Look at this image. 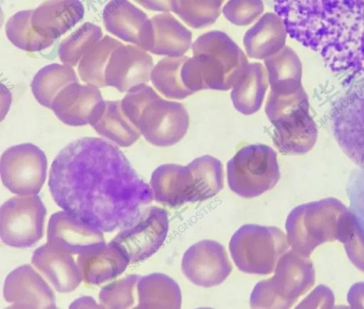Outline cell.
Wrapping results in <instances>:
<instances>
[{"label":"cell","mask_w":364,"mask_h":309,"mask_svg":"<svg viewBox=\"0 0 364 309\" xmlns=\"http://www.w3.org/2000/svg\"><path fill=\"white\" fill-rule=\"evenodd\" d=\"M48 188L63 211L105 232L133 225L153 198L122 151L95 137L76 139L57 154Z\"/></svg>","instance_id":"cell-1"},{"label":"cell","mask_w":364,"mask_h":309,"mask_svg":"<svg viewBox=\"0 0 364 309\" xmlns=\"http://www.w3.org/2000/svg\"><path fill=\"white\" fill-rule=\"evenodd\" d=\"M191 48L193 57L184 62L181 79L193 93L232 89L249 63L240 48L220 31L201 35Z\"/></svg>","instance_id":"cell-2"},{"label":"cell","mask_w":364,"mask_h":309,"mask_svg":"<svg viewBox=\"0 0 364 309\" xmlns=\"http://www.w3.org/2000/svg\"><path fill=\"white\" fill-rule=\"evenodd\" d=\"M154 199L170 207H178L211 198L223 188V168L216 158L205 155L187 166L163 164L151 177Z\"/></svg>","instance_id":"cell-3"},{"label":"cell","mask_w":364,"mask_h":309,"mask_svg":"<svg viewBox=\"0 0 364 309\" xmlns=\"http://www.w3.org/2000/svg\"><path fill=\"white\" fill-rule=\"evenodd\" d=\"M284 232L276 227L245 224L229 242L231 256L242 271L251 274H269L289 248Z\"/></svg>","instance_id":"cell-4"},{"label":"cell","mask_w":364,"mask_h":309,"mask_svg":"<svg viewBox=\"0 0 364 309\" xmlns=\"http://www.w3.org/2000/svg\"><path fill=\"white\" fill-rule=\"evenodd\" d=\"M279 176L277 153L264 144L242 147L227 164L229 188L245 198L255 197L272 189Z\"/></svg>","instance_id":"cell-5"},{"label":"cell","mask_w":364,"mask_h":309,"mask_svg":"<svg viewBox=\"0 0 364 309\" xmlns=\"http://www.w3.org/2000/svg\"><path fill=\"white\" fill-rule=\"evenodd\" d=\"M295 251L284 253L278 261L274 276L258 282L250 299L252 308H288L309 288L311 267Z\"/></svg>","instance_id":"cell-6"},{"label":"cell","mask_w":364,"mask_h":309,"mask_svg":"<svg viewBox=\"0 0 364 309\" xmlns=\"http://www.w3.org/2000/svg\"><path fill=\"white\" fill-rule=\"evenodd\" d=\"M331 124L341 149L358 168L364 169V77L337 99Z\"/></svg>","instance_id":"cell-7"},{"label":"cell","mask_w":364,"mask_h":309,"mask_svg":"<svg viewBox=\"0 0 364 309\" xmlns=\"http://www.w3.org/2000/svg\"><path fill=\"white\" fill-rule=\"evenodd\" d=\"M46 209L37 195L14 197L0 209V236L6 245L30 247L43 234Z\"/></svg>","instance_id":"cell-8"},{"label":"cell","mask_w":364,"mask_h":309,"mask_svg":"<svg viewBox=\"0 0 364 309\" xmlns=\"http://www.w3.org/2000/svg\"><path fill=\"white\" fill-rule=\"evenodd\" d=\"M46 173V156L33 143L13 146L1 156L0 173L3 184L19 196L37 195L45 183Z\"/></svg>","instance_id":"cell-9"},{"label":"cell","mask_w":364,"mask_h":309,"mask_svg":"<svg viewBox=\"0 0 364 309\" xmlns=\"http://www.w3.org/2000/svg\"><path fill=\"white\" fill-rule=\"evenodd\" d=\"M134 124L150 143L170 146L186 135L189 116L183 104L166 100L156 94L140 109Z\"/></svg>","instance_id":"cell-10"},{"label":"cell","mask_w":364,"mask_h":309,"mask_svg":"<svg viewBox=\"0 0 364 309\" xmlns=\"http://www.w3.org/2000/svg\"><path fill=\"white\" fill-rule=\"evenodd\" d=\"M168 230V213L158 207L143 212L132 226L122 231L111 241L129 262L144 261L155 254L164 242Z\"/></svg>","instance_id":"cell-11"},{"label":"cell","mask_w":364,"mask_h":309,"mask_svg":"<svg viewBox=\"0 0 364 309\" xmlns=\"http://www.w3.org/2000/svg\"><path fill=\"white\" fill-rule=\"evenodd\" d=\"M181 269L191 282L208 288L223 283L232 267L224 246L218 242L205 239L186 251Z\"/></svg>","instance_id":"cell-12"},{"label":"cell","mask_w":364,"mask_h":309,"mask_svg":"<svg viewBox=\"0 0 364 309\" xmlns=\"http://www.w3.org/2000/svg\"><path fill=\"white\" fill-rule=\"evenodd\" d=\"M105 104L98 87L77 82L57 94L50 109L64 124L77 126L92 125L102 114Z\"/></svg>","instance_id":"cell-13"},{"label":"cell","mask_w":364,"mask_h":309,"mask_svg":"<svg viewBox=\"0 0 364 309\" xmlns=\"http://www.w3.org/2000/svg\"><path fill=\"white\" fill-rule=\"evenodd\" d=\"M154 67L151 56L139 46L123 45L112 53L107 65L105 78L107 86L121 92L148 82Z\"/></svg>","instance_id":"cell-14"},{"label":"cell","mask_w":364,"mask_h":309,"mask_svg":"<svg viewBox=\"0 0 364 309\" xmlns=\"http://www.w3.org/2000/svg\"><path fill=\"white\" fill-rule=\"evenodd\" d=\"M3 295L14 308H55V294L30 265L13 270L4 281Z\"/></svg>","instance_id":"cell-15"},{"label":"cell","mask_w":364,"mask_h":309,"mask_svg":"<svg viewBox=\"0 0 364 309\" xmlns=\"http://www.w3.org/2000/svg\"><path fill=\"white\" fill-rule=\"evenodd\" d=\"M48 243L70 254H82L105 244L102 231L65 211L53 214L48 222Z\"/></svg>","instance_id":"cell-16"},{"label":"cell","mask_w":364,"mask_h":309,"mask_svg":"<svg viewBox=\"0 0 364 309\" xmlns=\"http://www.w3.org/2000/svg\"><path fill=\"white\" fill-rule=\"evenodd\" d=\"M107 31L145 50L151 32V18L128 0H111L102 11Z\"/></svg>","instance_id":"cell-17"},{"label":"cell","mask_w":364,"mask_h":309,"mask_svg":"<svg viewBox=\"0 0 364 309\" xmlns=\"http://www.w3.org/2000/svg\"><path fill=\"white\" fill-rule=\"evenodd\" d=\"M31 263L60 293L74 291L82 276L70 254L47 243L33 252Z\"/></svg>","instance_id":"cell-18"},{"label":"cell","mask_w":364,"mask_h":309,"mask_svg":"<svg viewBox=\"0 0 364 309\" xmlns=\"http://www.w3.org/2000/svg\"><path fill=\"white\" fill-rule=\"evenodd\" d=\"M265 113L274 129L291 130L316 128L310 115L308 96L303 87L286 94L270 91L265 105Z\"/></svg>","instance_id":"cell-19"},{"label":"cell","mask_w":364,"mask_h":309,"mask_svg":"<svg viewBox=\"0 0 364 309\" xmlns=\"http://www.w3.org/2000/svg\"><path fill=\"white\" fill-rule=\"evenodd\" d=\"M84 13L80 0H47L33 10L31 23L37 33L55 41L77 23Z\"/></svg>","instance_id":"cell-20"},{"label":"cell","mask_w":364,"mask_h":309,"mask_svg":"<svg viewBox=\"0 0 364 309\" xmlns=\"http://www.w3.org/2000/svg\"><path fill=\"white\" fill-rule=\"evenodd\" d=\"M151 32L145 50L168 57L183 56L192 46L191 32L168 12L151 18Z\"/></svg>","instance_id":"cell-21"},{"label":"cell","mask_w":364,"mask_h":309,"mask_svg":"<svg viewBox=\"0 0 364 309\" xmlns=\"http://www.w3.org/2000/svg\"><path fill=\"white\" fill-rule=\"evenodd\" d=\"M129 262L123 252L110 242L80 254L77 263L85 283L100 286L122 273Z\"/></svg>","instance_id":"cell-22"},{"label":"cell","mask_w":364,"mask_h":309,"mask_svg":"<svg viewBox=\"0 0 364 309\" xmlns=\"http://www.w3.org/2000/svg\"><path fill=\"white\" fill-rule=\"evenodd\" d=\"M287 31L275 12L264 14L246 32L243 43L250 58L264 60L285 46Z\"/></svg>","instance_id":"cell-23"},{"label":"cell","mask_w":364,"mask_h":309,"mask_svg":"<svg viewBox=\"0 0 364 309\" xmlns=\"http://www.w3.org/2000/svg\"><path fill=\"white\" fill-rule=\"evenodd\" d=\"M268 83L265 67L259 63H248L230 93L235 109L245 115L256 113L262 107Z\"/></svg>","instance_id":"cell-24"},{"label":"cell","mask_w":364,"mask_h":309,"mask_svg":"<svg viewBox=\"0 0 364 309\" xmlns=\"http://www.w3.org/2000/svg\"><path fill=\"white\" fill-rule=\"evenodd\" d=\"M271 91L286 94L301 89V64L296 54L284 46L264 60Z\"/></svg>","instance_id":"cell-25"},{"label":"cell","mask_w":364,"mask_h":309,"mask_svg":"<svg viewBox=\"0 0 364 309\" xmlns=\"http://www.w3.org/2000/svg\"><path fill=\"white\" fill-rule=\"evenodd\" d=\"M137 308H180L181 293L178 285L169 276L154 273L141 277L136 286Z\"/></svg>","instance_id":"cell-26"},{"label":"cell","mask_w":364,"mask_h":309,"mask_svg":"<svg viewBox=\"0 0 364 309\" xmlns=\"http://www.w3.org/2000/svg\"><path fill=\"white\" fill-rule=\"evenodd\" d=\"M91 126L100 136L122 147L132 145L141 134L125 115L119 100L105 101L102 114Z\"/></svg>","instance_id":"cell-27"},{"label":"cell","mask_w":364,"mask_h":309,"mask_svg":"<svg viewBox=\"0 0 364 309\" xmlns=\"http://www.w3.org/2000/svg\"><path fill=\"white\" fill-rule=\"evenodd\" d=\"M77 82V76L71 66L53 63L38 71L31 82V91L41 105L50 109L57 94L69 84Z\"/></svg>","instance_id":"cell-28"},{"label":"cell","mask_w":364,"mask_h":309,"mask_svg":"<svg viewBox=\"0 0 364 309\" xmlns=\"http://www.w3.org/2000/svg\"><path fill=\"white\" fill-rule=\"evenodd\" d=\"M122 43L105 36L92 45L80 59L77 71L85 83L97 87L107 86L105 72L113 51Z\"/></svg>","instance_id":"cell-29"},{"label":"cell","mask_w":364,"mask_h":309,"mask_svg":"<svg viewBox=\"0 0 364 309\" xmlns=\"http://www.w3.org/2000/svg\"><path fill=\"white\" fill-rule=\"evenodd\" d=\"M187 56L162 58L154 65L151 80L154 87L164 96L183 99L193 92L188 89L181 79V68Z\"/></svg>","instance_id":"cell-30"},{"label":"cell","mask_w":364,"mask_h":309,"mask_svg":"<svg viewBox=\"0 0 364 309\" xmlns=\"http://www.w3.org/2000/svg\"><path fill=\"white\" fill-rule=\"evenodd\" d=\"M33 10H23L14 14L6 23L8 39L16 47L28 52H37L49 48L54 40L36 31L31 23Z\"/></svg>","instance_id":"cell-31"},{"label":"cell","mask_w":364,"mask_h":309,"mask_svg":"<svg viewBox=\"0 0 364 309\" xmlns=\"http://www.w3.org/2000/svg\"><path fill=\"white\" fill-rule=\"evenodd\" d=\"M102 37L100 26L89 22L84 23L60 43L58 49L60 61L71 67L77 65L85 52Z\"/></svg>","instance_id":"cell-32"},{"label":"cell","mask_w":364,"mask_h":309,"mask_svg":"<svg viewBox=\"0 0 364 309\" xmlns=\"http://www.w3.org/2000/svg\"><path fill=\"white\" fill-rule=\"evenodd\" d=\"M222 0H176L174 13L188 26H208L220 13Z\"/></svg>","instance_id":"cell-33"},{"label":"cell","mask_w":364,"mask_h":309,"mask_svg":"<svg viewBox=\"0 0 364 309\" xmlns=\"http://www.w3.org/2000/svg\"><path fill=\"white\" fill-rule=\"evenodd\" d=\"M141 278L128 275L104 286L99 294L101 305L108 308H128L134 303V289Z\"/></svg>","instance_id":"cell-34"},{"label":"cell","mask_w":364,"mask_h":309,"mask_svg":"<svg viewBox=\"0 0 364 309\" xmlns=\"http://www.w3.org/2000/svg\"><path fill=\"white\" fill-rule=\"evenodd\" d=\"M349 210L364 242V169L355 168L350 174L347 183Z\"/></svg>","instance_id":"cell-35"},{"label":"cell","mask_w":364,"mask_h":309,"mask_svg":"<svg viewBox=\"0 0 364 309\" xmlns=\"http://www.w3.org/2000/svg\"><path fill=\"white\" fill-rule=\"evenodd\" d=\"M263 10L261 0H228L223 8V13L230 22L245 26L257 20Z\"/></svg>","instance_id":"cell-36"},{"label":"cell","mask_w":364,"mask_h":309,"mask_svg":"<svg viewBox=\"0 0 364 309\" xmlns=\"http://www.w3.org/2000/svg\"><path fill=\"white\" fill-rule=\"evenodd\" d=\"M144 8L160 12L174 11L176 0H134Z\"/></svg>","instance_id":"cell-37"},{"label":"cell","mask_w":364,"mask_h":309,"mask_svg":"<svg viewBox=\"0 0 364 309\" xmlns=\"http://www.w3.org/2000/svg\"><path fill=\"white\" fill-rule=\"evenodd\" d=\"M104 308L102 305L97 304L95 300L90 296H82L76 299L70 305V308Z\"/></svg>","instance_id":"cell-38"},{"label":"cell","mask_w":364,"mask_h":309,"mask_svg":"<svg viewBox=\"0 0 364 309\" xmlns=\"http://www.w3.org/2000/svg\"><path fill=\"white\" fill-rule=\"evenodd\" d=\"M222 1H223H223H224V0H222Z\"/></svg>","instance_id":"cell-39"}]
</instances>
